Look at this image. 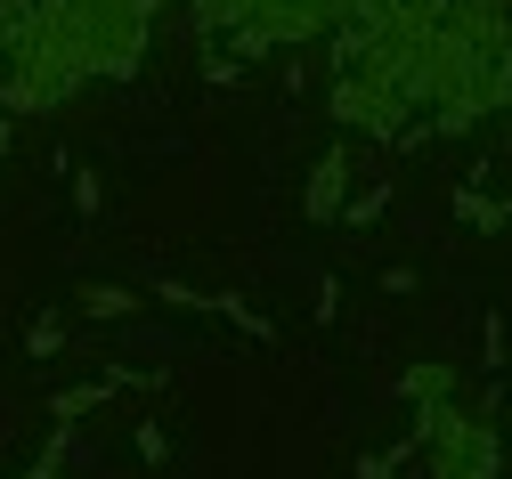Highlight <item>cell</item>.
<instances>
[{
    "instance_id": "cell-2",
    "label": "cell",
    "mask_w": 512,
    "mask_h": 479,
    "mask_svg": "<svg viewBox=\"0 0 512 479\" xmlns=\"http://www.w3.org/2000/svg\"><path fill=\"white\" fill-rule=\"evenodd\" d=\"M407 398L415 406H447V398H456V366H415L407 374Z\"/></svg>"
},
{
    "instance_id": "cell-1",
    "label": "cell",
    "mask_w": 512,
    "mask_h": 479,
    "mask_svg": "<svg viewBox=\"0 0 512 479\" xmlns=\"http://www.w3.org/2000/svg\"><path fill=\"white\" fill-rule=\"evenodd\" d=\"M407 447L431 463V479H496L504 471L496 423L488 415H464L456 398H447V406H415V439Z\"/></svg>"
}]
</instances>
